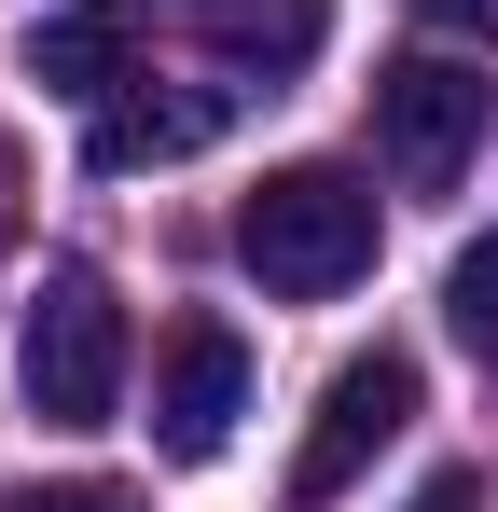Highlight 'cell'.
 I'll return each instance as SVG.
<instances>
[{
    "instance_id": "2",
    "label": "cell",
    "mask_w": 498,
    "mask_h": 512,
    "mask_svg": "<svg viewBox=\"0 0 498 512\" xmlns=\"http://www.w3.org/2000/svg\"><path fill=\"white\" fill-rule=\"evenodd\" d=\"M28 416L42 429H111L125 416V305L97 263H56L28 305Z\"/></svg>"
},
{
    "instance_id": "4",
    "label": "cell",
    "mask_w": 498,
    "mask_h": 512,
    "mask_svg": "<svg viewBox=\"0 0 498 512\" xmlns=\"http://www.w3.org/2000/svg\"><path fill=\"white\" fill-rule=\"evenodd\" d=\"M471 139H485V70H457V56L374 70V153H388L415 194H443V180L471 167Z\"/></svg>"
},
{
    "instance_id": "9",
    "label": "cell",
    "mask_w": 498,
    "mask_h": 512,
    "mask_svg": "<svg viewBox=\"0 0 498 512\" xmlns=\"http://www.w3.org/2000/svg\"><path fill=\"white\" fill-rule=\"evenodd\" d=\"M443 319H457V346H485V360H498V236H485V250H457V277H443Z\"/></svg>"
},
{
    "instance_id": "7",
    "label": "cell",
    "mask_w": 498,
    "mask_h": 512,
    "mask_svg": "<svg viewBox=\"0 0 498 512\" xmlns=\"http://www.w3.org/2000/svg\"><path fill=\"white\" fill-rule=\"evenodd\" d=\"M125 42H139V28H125L111 0L42 14V28H28V84H42V97H125Z\"/></svg>"
},
{
    "instance_id": "6",
    "label": "cell",
    "mask_w": 498,
    "mask_h": 512,
    "mask_svg": "<svg viewBox=\"0 0 498 512\" xmlns=\"http://www.w3.org/2000/svg\"><path fill=\"white\" fill-rule=\"evenodd\" d=\"M222 139V97H97V125H83V167L97 180H139V167H180V153H208Z\"/></svg>"
},
{
    "instance_id": "3",
    "label": "cell",
    "mask_w": 498,
    "mask_h": 512,
    "mask_svg": "<svg viewBox=\"0 0 498 512\" xmlns=\"http://www.w3.org/2000/svg\"><path fill=\"white\" fill-rule=\"evenodd\" d=\"M402 429H415V360H402V346H360V360L319 388V429H305V457H291V499H305V512L346 499Z\"/></svg>"
},
{
    "instance_id": "11",
    "label": "cell",
    "mask_w": 498,
    "mask_h": 512,
    "mask_svg": "<svg viewBox=\"0 0 498 512\" xmlns=\"http://www.w3.org/2000/svg\"><path fill=\"white\" fill-rule=\"evenodd\" d=\"M443 42H471V56H498V0H415Z\"/></svg>"
},
{
    "instance_id": "10",
    "label": "cell",
    "mask_w": 498,
    "mask_h": 512,
    "mask_svg": "<svg viewBox=\"0 0 498 512\" xmlns=\"http://www.w3.org/2000/svg\"><path fill=\"white\" fill-rule=\"evenodd\" d=\"M0 512H139V485H14Z\"/></svg>"
},
{
    "instance_id": "1",
    "label": "cell",
    "mask_w": 498,
    "mask_h": 512,
    "mask_svg": "<svg viewBox=\"0 0 498 512\" xmlns=\"http://www.w3.org/2000/svg\"><path fill=\"white\" fill-rule=\"evenodd\" d=\"M236 263L277 305H332L374 277V194L346 167H277L263 194H236Z\"/></svg>"
},
{
    "instance_id": "8",
    "label": "cell",
    "mask_w": 498,
    "mask_h": 512,
    "mask_svg": "<svg viewBox=\"0 0 498 512\" xmlns=\"http://www.w3.org/2000/svg\"><path fill=\"white\" fill-rule=\"evenodd\" d=\"M208 42L277 84V70H305V56L332 42V0H208Z\"/></svg>"
},
{
    "instance_id": "13",
    "label": "cell",
    "mask_w": 498,
    "mask_h": 512,
    "mask_svg": "<svg viewBox=\"0 0 498 512\" xmlns=\"http://www.w3.org/2000/svg\"><path fill=\"white\" fill-rule=\"evenodd\" d=\"M14 194H28V153L0 139V250H14Z\"/></svg>"
},
{
    "instance_id": "12",
    "label": "cell",
    "mask_w": 498,
    "mask_h": 512,
    "mask_svg": "<svg viewBox=\"0 0 498 512\" xmlns=\"http://www.w3.org/2000/svg\"><path fill=\"white\" fill-rule=\"evenodd\" d=\"M402 512H485V485H471V471H429V485H415Z\"/></svg>"
},
{
    "instance_id": "5",
    "label": "cell",
    "mask_w": 498,
    "mask_h": 512,
    "mask_svg": "<svg viewBox=\"0 0 498 512\" xmlns=\"http://www.w3.org/2000/svg\"><path fill=\"white\" fill-rule=\"evenodd\" d=\"M249 416V346L222 333V319H180L166 333V374H153V443L194 471V457H222Z\"/></svg>"
}]
</instances>
